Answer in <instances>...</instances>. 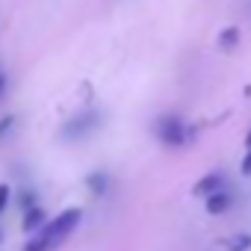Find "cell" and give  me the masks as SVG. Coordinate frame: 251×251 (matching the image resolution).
Here are the masks:
<instances>
[{
	"label": "cell",
	"instance_id": "8",
	"mask_svg": "<svg viewBox=\"0 0 251 251\" xmlns=\"http://www.w3.org/2000/svg\"><path fill=\"white\" fill-rule=\"evenodd\" d=\"M86 186H89L95 195H103V192H106V186H109V177H106L103 172H95V175H89V177H86Z\"/></svg>",
	"mask_w": 251,
	"mask_h": 251
},
{
	"label": "cell",
	"instance_id": "1",
	"mask_svg": "<svg viewBox=\"0 0 251 251\" xmlns=\"http://www.w3.org/2000/svg\"><path fill=\"white\" fill-rule=\"evenodd\" d=\"M80 219H83V210H80V207L62 210V213L53 216L39 233H33V239L24 245V251H56V248L74 233V227L80 225Z\"/></svg>",
	"mask_w": 251,
	"mask_h": 251
},
{
	"label": "cell",
	"instance_id": "11",
	"mask_svg": "<svg viewBox=\"0 0 251 251\" xmlns=\"http://www.w3.org/2000/svg\"><path fill=\"white\" fill-rule=\"evenodd\" d=\"M9 201H12V186L9 183H0V213L9 207Z\"/></svg>",
	"mask_w": 251,
	"mask_h": 251
},
{
	"label": "cell",
	"instance_id": "6",
	"mask_svg": "<svg viewBox=\"0 0 251 251\" xmlns=\"http://www.w3.org/2000/svg\"><path fill=\"white\" fill-rule=\"evenodd\" d=\"M45 216H48V213H45L39 204H36V207H30V210L24 213V222H21V225H24V230H27V233H39V230L48 225V219H45Z\"/></svg>",
	"mask_w": 251,
	"mask_h": 251
},
{
	"label": "cell",
	"instance_id": "14",
	"mask_svg": "<svg viewBox=\"0 0 251 251\" xmlns=\"http://www.w3.org/2000/svg\"><path fill=\"white\" fill-rule=\"evenodd\" d=\"M245 151H251V130H248V136H245Z\"/></svg>",
	"mask_w": 251,
	"mask_h": 251
},
{
	"label": "cell",
	"instance_id": "3",
	"mask_svg": "<svg viewBox=\"0 0 251 251\" xmlns=\"http://www.w3.org/2000/svg\"><path fill=\"white\" fill-rule=\"evenodd\" d=\"M154 136H157V142L166 145V148H183V145L189 142L192 130H189V124L183 121V115H177V112H163V115H157V121H154Z\"/></svg>",
	"mask_w": 251,
	"mask_h": 251
},
{
	"label": "cell",
	"instance_id": "15",
	"mask_svg": "<svg viewBox=\"0 0 251 251\" xmlns=\"http://www.w3.org/2000/svg\"><path fill=\"white\" fill-rule=\"evenodd\" d=\"M0 239H3V233H0Z\"/></svg>",
	"mask_w": 251,
	"mask_h": 251
},
{
	"label": "cell",
	"instance_id": "2",
	"mask_svg": "<svg viewBox=\"0 0 251 251\" xmlns=\"http://www.w3.org/2000/svg\"><path fill=\"white\" fill-rule=\"evenodd\" d=\"M100 124H103V112H100L98 106H83V109H77L71 118L62 121L59 139H65V142H80V139L92 136Z\"/></svg>",
	"mask_w": 251,
	"mask_h": 251
},
{
	"label": "cell",
	"instance_id": "9",
	"mask_svg": "<svg viewBox=\"0 0 251 251\" xmlns=\"http://www.w3.org/2000/svg\"><path fill=\"white\" fill-rule=\"evenodd\" d=\"M251 248V233H236L227 239V251H248Z\"/></svg>",
	"mask_w": 251,
	"mask_h": 251
},
{
	"label": "cell",
	"instance_id": "10",
	"mask_svg": "<svg viewBox=\"0 0 251 251\" xmlns=\"http://www.w3.org/2000/svg\"><path fill=\"white\" fill-rule=\"evenodd\" d=\"M15 124H18V115H3L0 118V139H6L15 130Z\"/></svg>",
	"mask_w": 251,
	"mask_h": 251
},
{
	"label": "cell",
	"instance_id": "5",
	"mask_svg": "<svg viewBox=\"0 0 251 251\" xmlns=\"http://www.w3.org/2000/svg\"><path fill=\"white\" fill-rule=\"evenodd\" d=\"M204 207H207L210 216H222V213H227V210L233 207V192H230V189H222V192H216L213 198H207Z\"/></svg>",
	"mask_w": 251,
	"mask_h": 251
},
{
	"label": "cell",
	"instance_id": "13",
	"mask_svg": "<svg viewBox=\"0 0 251 251\" xmlns=\"http://www.w3.org/2000/svg\"><path fill=\"white\" fill-rule=\"evenodd\" d=\"M242 172L251 175V151H245V160H242Z\"/></svg>",
	"mask_w": 251,
	"mask_h": 251
},
{
	"label": "cell",
	"instance_id": "7",
	"mask_svg": "<svg viewBox=\"0 0 251 251\" xmlns=\"http://www.w3.org/2000/svg\"><path fill=\"white\" fill-rule=\"evenodd\" d=\"M216 45H219V50H233L236 45H239V27H225L222 33H219V39H216Z\"/></svg>",
	"mask_w": 251,
	"mask_h": 251
},
{
	"label": "cell",
	"instance_id": "4",
	"mask_svg": "<svg viewBox=\"0 0 251 251\" xmlns=\"http://www.w3.org/2000/svg\"><path fill=\"white\" fill-rule=\"evenodd\" d=\"M222 189H227L225 186V175L222 172H210V175H204L195 186H192V195H198V198H213L216 192H222Z\"/></svg>",
	"mask_w": 251,
	"mask_h": 251
},
{
	"label": "cell",
	"instance_id": "12",
	"mask_svg": "<svg viewBox=\"0 0 251 251\" xmlns=\"http://www.w3.org/2000/svg\"><path fill=\"white\" fill-rule=\"evenodd\" d=\"M9 92V77H6V71L3 68H0V98H3Z\"/></svg>",
	"mask_w": 251,
	"mask_h": 251
}]
</instances>
